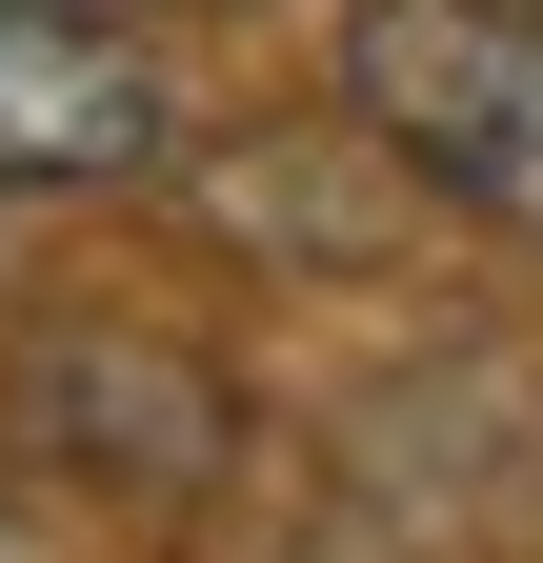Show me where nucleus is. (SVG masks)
Listing matches in <instances>:
<instances>
[{
  "label": "nucleus",
  "mask_w": 543,
  "mask_h": 563,
  "mask_svg": "<svg viewBox=\"0 0 543 563\" xmlns=\"http://www.w3.org/2000/svg\"><path fill=\"white\" fill-rule=\"evenodd\" d=\"M343 121L423 201L543 242V0H343Z\"/></svg>",
  "instance_id": "nucleus-1"
},
{
  "label": "nucleus",
  "mask_w": 543,
  "mask_h": 563,
  "mask_svg": "<svg viewBox=\"0 0 543 563\" xmlns=\"http://www.w3.org/2000/svg\"><path fill=\"white\" fill-rule=\"evenodd\" d=\"M181 162V81L121 41V0H0V201H101Z\"/></svg>",
  "instance_id": "nucleus-2"
},
{
  "label": "nucleus",
  "mask_w": 543,
  "mask_h": 563,
  "mask_svg": "<svg viewBox=\"0 0 543 563\" xmlns=\"http://www.w3.org/2000/svg\"><path fill=\"white\" fill-rule=\"evenodd\" d=\"M21 422H41L60 463L142 483V504L222 483V383H201V363H162V342H41V363H21Z\"/></svg>",
  "instance_id": "nucleus-3"
}]
</instances>
